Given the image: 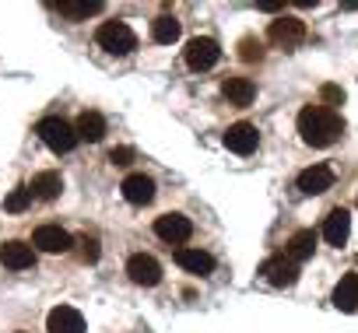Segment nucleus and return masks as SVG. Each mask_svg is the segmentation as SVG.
<instances>
[{"instance_id":"1","label":"nucleus","mask_w":358,"mask_h":333,"mask_svg":"<svg viewBox=\"0 0 358 333\" xmlns=\"http://www.w3.org/2000/svg\"><path fill=\"white\" fill-rule=\"evenodd\" d=\"M299 133L309 147H330L344 137V116L327 105H306L299 112Z\"/></svg>"},{"instance_id":"30","label":"nucleus","mask_w":358,"mask_h":333,"mask_svg":"<svg viewBox=\"0 0 358 333\" xmlns=\"http://www.w3.org/2000/svg\"><path fill=\"white\" fill-rule=\"evenodd\" d=\"M15 333H25V330H15Z\"/></svg>"},{"instance_id":"11","label":"nucleus","mask_w":358,"mask_h":333,"mask_svg":"<svg viewBox=\"0 0 358 333\" xmlns=\"http://www.w3.org/2000/svg\"><path fill=\"white\" fill-rule=\"evenodd\" d=\"M120 190H123V200H127V204H134V207H144V204H151V200H155V179H151V176H144V172L127 176Z\"/></svg>"},{"instance_id":"8","label":"nucleus","mask_w":358,"mask_h":333,"mask_svg":"<svg viewBox=\"0 0 358 333\" xmlns=\"http://www.w3.org/2000/svg\"><path fill=\"white\" fill-rule=\"evenodd\" d=\"M127 277L134 284H141V288H155L162 281V263L155 256H148V253H134L127 260Z\"/></svg>"},{"instance_id":"2","label":"nucleus","mask_w":358,"mask_h":333,"mask_svg":"<svg viewBox=\"0 0 358 333\" xmlns=\"http://www.w3.org/2000/svg\"><path fill=\"white\" fill-rule=\"evenodd\" d=\"M36 133H39V140H43L50 151H57V154H67V151H74V144H78V130H74L67 119H60V116L39 119V123H36Z\"/></svg>"},{"instance_id":"4","label":"nucleus","mask_w":358,"mask_h":333,"mask_svg":"<svg viewBox=\"0 0 358 333\" xmlns=\"http://www.w3.org/2000/svg\"><path fill=\"white\" fill-rule=\"evenodd\" d=\"M267 39L278 46V50H295L306 43V22L292 18V15H281L267 25Z\"/></svg>"},{"instance_id":"18","label":"nucleus","mask_w":358,"mask_h":333,"mask_svg":"<svg viewBox=\"0 0 358 333\" xmlns=\"http://www.w3.org/2000/svg\"><path fill=\"white\" fill-rule=\"evenodd\" d=\"M78 140H88V144H99L102 137H106V119H102V112H95V109H85L81 116H78Z\"/></svg>"},{"instance_id":"13","label":"nucleus","mask_w":358,"mask_h":333,"mask_svg":"<svg viewBox=\"0 0 358 333\" xmlns=\"http://www.w3.org/2000/svg\"><path fill=\"white\" fill-rule=\"evenodd\" d=\"M46 330L50 333H85V316L71 305H57L46 316Z\"/></svg>"},{"instance_id":"16","label":"nucleus","mask_w":358,"mask_h":333,"mask_svg":"<svg viewBox=\"0 0 358 333\" xmlns=\"http://www.w3.org/2000/svg\"><path fill=\"white\" fill-rule=\"evenodd\" d=\"M348 235H351V214H348L344 207H334V211L327 214V221H323V239H327L330 246H344Z\"/></svg>"},{"instance_id":"7","label":"nucleus","mask_w":358,"mask_h":333,"mask_svg":"<svg viewBox=\"0 0 358 333\" xmlns=\"http://www.w3.org/2000/svg\"><path fill=\"white\" fill-rule=\"evenodd\" d=\"M260 274H264V281L274 284V288H292V284L299 281V263L281 253V256L264 260V263H260Z\"/></svg>"},{"instance_id":"6","label":"nucleus","mask_w":358,"mask_h":333,"mask_svg":"<svg viewBox=\"0 0 358 333\" xmlns=\"http://www.w3.org/2000/svg\"><path fill=\"white\" fill-rule=\"evenodd\" d=\"M155 235L169 246H183L190 235H194V221L187 214H162L155 221Z\"/></svg>"},{"instance_id":"22","label":"nucleus","mask_w":358,"mask_h":333,"mask_svg":"<svg viewBox=\"0 0 358 333\" xmlns=\"http://www.w3.org/2000/svg\"><path fill=\"white\" fill-rule=\"evenodd\" d=\"M102 8H106L102 0H57V11L64 18H71V22H85V18L99 15Z\"/></svg>"},{"instance_id":"28","label":"nucleus","mask_w":358,"mask_h":333,"mask_svg":"<svg viewBox=\"0 0 358 333\" xmlns=\"http://www.w3.org/2000/svg\"><path fill=\"white\" fill-rule=\"evenodd\" d=\"M109 161L113 165H130L134 161V147H113L109 151Z\"/></svg>"},{"instance_id":"9","label":"nucleus","mask_w":358,"mask_h":333,"mask_svg":"<svg viewBox=\"0 0 358 333\" xmlns=\"http://www.w3.org/2000/svg\"><path fill=\"white\" fill-rule=\"evenodd\" d=\"M295 186H299L306 197H320V193H327V190L334 186V172L327 169V165H309V169L299 172Z\"/></svg>"},{"instance_id":"19","label":"nucleus","mask_w":358,"mask_h":333,"mask_svg":"<svg viewBox=\"0 0 358 333\" xmlns=\"http://www.w3.org/2000/svg\"><path fill=\"white\" fill-rule=\"evenodd\" d=\"M32 197L36 200H57L60 193H64V176L60 172H53V169H46V172H39L36 179H32Z\"/></svg>"},{"instance_id":"25","label":"nucleus","mask_w":358,"mask_h":333,"mask_svg":"<svg viewBox=\"0 0 358 333\" xmlns=\"http://www.w3.org/2000/svg\"><path fill=\"white\" fill-rule=\"evenodd\" d=\"M29 204H32V190H29V186H18V190L8 193L4 211H8V214H22V211H29Z\"/></svg>"},{"instance_id":"21","label":"nucleus","mask_w":358,"mask_h":333,"mask_svg":"<svg viewBox=\"0 0 358 333\" xmlns=\"http://www.w3.org/2000/svg\"><path fill=\"white\" fill-rule=\"evenodd\" d=\"M334 309L355 312L358 309V274H344L341 284L334 288Z\"/></svg>"},{"instance_id":"23","label":"nucleus","mask_w":358,"mask_h":333,"mask_svg":"<svg viewBox=\"0 0 358 333\" xmlns=\"http://www.w3.org/2000/svg\"><path fill=\"white\" fill-rule=\"evenodd\" d=\"M179 32H183V25H179V18H172V15H158L151 22V39L162 43V46H172L179 39Z\"/></svg>"},{"instance_id":"29","label":"nucleus","mask_w":358,"mask_h":333,"mask_svg":"<svg viewBox=\"0 0 358 333\" xmlns=\"http://www.w3.org/2000/svg\"><path fill=\"white\" fill-rule=\"evenodd\" d=\"M281 4H285V0H260V4H257V8H260V11H278Z\"/></svg>"},{"instance_id":"10","label":"nucleus","mask_w":358,"mask_h":333,"mask_svg":"<svg viewBox=\"0 0 358 333\" xmlns=\"http://www.w3.org/2000/svg\"><path fill=\"white\" fill-rule=\"evenodd\" d=\"M257 144H260V133H257L253 123H232L225 130V147L236 151V154H253Z\"/></svg>"},{"instance_id":"14","label":"nucleus","mask_w":358,"mask_h":333,"mask_svg":"<svg viewBox=\"0 0 358 333\" xmlns=\"http://www.w3.org/2000/svg\"><path fill=\"white\" fill-rule=\"evenodd\" d=\"M0 263H4L8 270H29V267L36 263V253H32V246L11 239V242L0 246Z\"/></svg>"},{"instance_id":"20","label":"nucleus","mask_w":358,"mask_h":333,"mask_svg":"<svg viewBox=\"0 0 358 333\" xmlns=\"http://www.w3.org/2000/svg\"><path fill=\"white\" fill-rule=\"evenodd\" d=\"M313 249H316V232H313V228H299V232L288 239L285 256H288V260H295V263H302V260H309V256H313Z\"/></svg>"},{"instance_id":"26","label":"nucleus","mask_w":358,"mask_h":333,"mask_svg":"<svg viewBox=\"0 0 358 333\" xmlns=\"http://www.w3.org/2000/svg\"><path fill=\"white\" fill-rule=\"evenodd\" d=\"M320 98L327 102V109H334V105H344V88L341 84H320Z\"/></svg>"},{"instance_id":"17","label":"nucleus","mask_w":358,"mask_h":333,"mask_svg":"<svg viewBox=\"0 0 358 333\" xmlns=\"http://www.w3.org/2000/svg\"><path fill=\"white\" fill-rule=\"evenodd\" d=\"M222 95L232 102V105H250L257 98V84L250 77H225L222 81Z\"/></svg>"},{"instance_id":"15","label":"nucleus","mask_w":358,"mask_h":333,"mask_svg":"<svg viewBox=\"0 0 358 333\" xmlns=\"http://www.w3.org/2000/svg\"><path fill=\"white\" fill-rule=\"evenodd\" d=\"M176 263L183 267V270H190V274H201V277H208L215 270V256L204 253V249H194V246L176 249Z\"/></svg>"},{"instance_id":"24","label":"nucleus","mask_w":358,"mask_h":333,"mask_svg":"<svg viewBox=\"0 0 358 333\" xmlns=\"http://www.w3.org/2000/svg\"><path fill=\"white\" fill-rule=\"evenodd\" d=\"M239 60L260 64V60H264V43H260L257 36H243V39H239Z\"/></svg>"},{"instance_id":"3","label":"nucleus","mask_w":358,"mask_h":333,"mask_svg":"<svg viewBox=\"0 0 358 333\" xmlns=\"http://www.w3.org/2000/svg\"><path fill=\"white\" fill-rule=\"evenodd\" d=\"M95 43L113 57H127V53L137 50V36L127 22H102L99 32H95Z\"/></svg>"},{"instance_id":"12","label":"nucleus","mask_w":358,"mask_h":333,"mask_svg":"<svg viewBox=\"0 0 358 333\" xmlns=\"http://www.w3.org/2000/svg\"><path fill=\"white\" fill-rule=\"evenodd\" d=\"M32 246H39L43 253H67L74 246V239L60 225H39L36 235H32Z\"/></svg>"},{"instance_id":"5","label":"nucleus","mask_w":358,"mask_h":333,"mask_svg":"<svg viewBox=\"0 0 358 333\" xmlns=\"http://www.w3.org/2000/svg\"><path fill=\"white\" fill-rule=\"evenodd\" d=\"M183 57H187V67L190 71H211L222 60V46L215 39H208V36H197V39L187 43Z\"/></svg>"},{"instance_id":"27","label":"nucleus","mask_w":358,"mask_h":333,"mask_svg":"<svg viewBox=\"0 0 358 333\" xmlns=\"http://www.w3.org/2000/svg\"><path fill=\"white\" fill-rule=\"evenodd\" d=\"M78 242H81V260H85V263H95V260H99V253H102V249H99V239L85 232Z\"/></svg>"}]
</instances>
